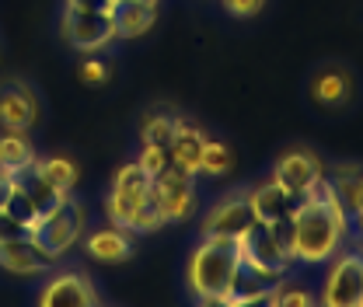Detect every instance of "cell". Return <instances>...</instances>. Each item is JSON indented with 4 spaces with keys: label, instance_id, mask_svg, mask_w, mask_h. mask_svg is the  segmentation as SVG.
I'll list each match as a JSON object with an SVG mask.
<instances>
[{
    "label": "cell",
    "instance_id": "cell-1",
    "mask_svg": "<svg viewBox=\"0 0 363 307\" xmlns=\"http://www.w3.org/2000/svg\"><path fill=\"white\" fill-rule=\"evenodd\" d=\"M241 272V245L230 238H199L185 262V290L199 304H227Z\"/></svg>",
    "mask_w": 363,
    "mask_h": 307
},
{
    "label": "cell",
    "instance_id": "cell-2",
    "mask_svg": "<svg viewBox=\"0 0 363 307\" xmlns=\"http://www.w3.org/2000/svg\"><path fill=\"white\" fill-rule=\"evenodd\" d=\"M350 238V213L342 203H318L308 199L294 213V262L321 265L335 252H342Z\"/></svg>",
    "mask_w": 363,
    "mask_h": 307
},
{
    "label": "cell",
    "instance_id": "cell-3",
    "mask_svg": "<svg viewBox=\"0 0 363 307\" xmlns=\"http://www.w3.org/2000/svg\"><path fill=\"white\" fill-rule=\"evenodd\" d=\"M241 262L269 279H286L294 269V217L290 220H252V227L238 238Z\"/></svg>",
    "mask_w": 363,
    "mask_h": 307
},
{
    "label": "cell",
    "instance_id": "cell-4",
    "mask_svg": "<svg viewBox=\"0 0 363 307\" xmlns=\"http://www.w3.org/2000/svg\"><path fill=\"white\" fill-rule=\"evenodd\" d=\"M84 230H88V206L74 192H67L49 213H43L28 227V238L49 262H60L70 248L84 241Z\"/></svg>",
    "mask_w": 363,
    "mask_h": 307
},
{
    "label": "cell",
    "instance_id": "cell-5",
    "mask_svg": "<svg viewBox=\"0 0 363 307\" xmlns=\"http://www.w3.org/2000/svg\"><path fill=\"white\" fill-rule=\"evenodd\" d=\"M60 32L70 49L77 52H101L116 39V25L108 18V11L98 7H77V4H63V18H60Z\"/></svg>",
    "mask_w": 363,
    "mask_h": 307
},
{
    "label": "cell",
    "instance_id": "cell-6",
    "mask_svg": "<svg viewBox=\"0 0 363 307\" xmlns=\"http://www.w3.org/2000/svg\"><path fill=\"white\" fill-rule=\"evenodd\" d=\"M67 192H56L49 182H45L43 168H39V157L32 164H25L21 172H14V192H11V203H7V213L18 217L25 227H32L35 220L49 213Z\"/></svg>",
    "mask_w": 363,
    "mask_h": 307
},
{
    "label": "cell",
    "instance_id": "cell-7",
    "mask_svg": "<svg viewBox=\"0 0 363 307\" xmlns=\"http://www.w3.org/2000/svg\"><path fill=\"white\" fill-rule=\"evenodd\" d=\"M328 276L321 283L318 304L325 307H363V255L357 248L335 252L328 259Z\"/></svg>",
    "mask_w": 363,
    "mask_h": 307
},
{
    "label": "cell",
    "instance_id": "cell-8",
    "mask_svg": "<svg viewBox=\"0 0 363 307\" xmlns=\"http://www.w3.org/2000/svg\"><path fill=\"white\" fill-rule=\"evenodd\" d=\"M255 220L252 210V199H248V189H238V192H227L220 196L199 220V238H230L238 241Z\"/></svg>",
    "mask_w": 363,
    "mask_h": 307
},
{
    "label": "cell",
    "instance_id": "cell-9",
    "mask_svg": "<svg viewBox=\"0 0 363 307\" xmlns=\"http://www.w3.org/2000/svg\"><path fill=\"white\" fill-rule=\"evenodd\" d=\"M147 192H150V175H147L136 161L123 164V168L116 172V178H112V192H108V199H105V220L130 230V220H133L136 206L143 203Z\"/></svg>",
    "mask_w": 363,
    "mask_h": 307
},
{
    "label": "cell",
    "instance_id": "cell-10",
    "mask_svg": "<svg viewBox=\"0 0 363 307\" xmlns=\"http://www.w3.org/2000/svg\"><path fill=\"white\" fill-rule=\"evenodd\" d=\"M35 304L39 307H98L101 304V294L98 286L91 283L84 272L70 269V272H52L39 286L35 294Z\"/></svg>",
    "mask_w": 363,
    "mask_h": 307
},
{
    "label": "cell",
    "instance_id": "cell-11",
    "mask_svg": "<svg viewBox=\"0 0 363 307\" xmlns=\"http://www.w3.org/2000/svg\"><path fill=\"white\" fill-rule=\"evenodd\" d=\"M150 189H154L168 223H182V220L192 217V210H196V175L168 164L161 175L150 178Z\"/></svg>",
    "mask_w": 363,
    "mask_h": 307
},
{
    "label": "cell",
    "instance_id": "cell-12",
    "mask_svg": "<svg viewBox=\"0 0 363 307\" xmlns=\"http://www.w3.org/2000/svg\"><path fill=\"white\" fill-rule=\"evenodd\" d=\"M321 175H325V168H321L318 154L315 150H304V147H290V150L279 154L276 164H272V182L283 185V189L294 192V196H308L311 185H315Z\"/></svg>",
    "mask_w": 363,
    "mask_h": 307
},
{
    "label": "cell",
    "instance_id": "cell-13",
    "mask_svg": "<svg viewBox=\"0 0 363 307\" xmlns=\"http://www.w3.org/2000/svg\"><path fill=\"white\" fill-rule=\"evenodd\" d=\"M39 123V94L25 81H0V130L28 133Z\"/></svg>",
    "mask_w": 363,
    "mask_h": 307
},
{
    "label": "cell",
    "instance_id": "cell-14",
    "mask_svg": "<svg viewBox=\"0 0 363 307\" xmlns=\"http://www.w3.org/2000/svg\"><path fill=\"white\" fill-rule=\"evenodd\" d=\"M108 18L116 25V39H140L157 25V4L154 0H116L108 7Z\"/></svg>",
    "mask_w": 363,
    "mask_h": 307
},
{
    "label": "cell",
    "instance_id": "cell-15",
    "mask_svg": "<svg viewBox=\"0 0 363 307\" xmlns=\"http://www.w3.org/2000/svg\"><path fill=\"white\" fill-rule=\"evenodd\" d=\"M84 252H88L94 262H105V265H116V262H126L133 259V238L126 227H116V223H105L98 230H91L84 238Z\"/></svg>",
    "mask_w": 363,
    "mask_h": 307
},
{
    "label": "cell",
    "instance_id": "cell-16",
    "mask_svg": "<svg viewBox=\"0 0 363 307\" xmlns=\"http://www.w3.org/2000/svg\"><path fill=\"white\" fill-rule=\"evenodd\" d=\"M49 265L52 262L35 248V241L28 234L0 241V269L11 276H43V272H49Z\"/></svg>",
    "mask_w": 363,
    "mask_h": 307
},
{
    "label": "cell",
    "instance_id": "cell-17",
    "mask_svg": "<svg viewBox=\"0 0 363 307\" xmlns=\"http://www.w3.org/2000/svg\"><path fill=\"white\" fill-rule=\"evenodd\" d=\"M248 199H252V210H255V220H290L297 210H301V203H304V196H294V192H286L283 185H276V182H266V185H259V189H248Z\"/></svg>",
    "mask_w": 363,
    "mask_h": 307
},
{
    "label": "cell",
    "instance_id": "cell-18",
    "mask_svg": "<svg viewBox=\"0 0 363 307\" xmlns=\"http://www.w3.org/2000/svg\"><path fill=\"white\" fill-rule=\"evenodd\" d=\"M311 98L321 108H346L353 101V77L342 67H321L311 77Z\"/></svg>",
    "mask_w": 363,
    "mask_h": 307
},
{
    "label": "cell",
    "instance_id": "cell-19",
    "mask_svg": "<svg viewBox=\"0 0 363 307\" xmlns=\"http://www.w3.org/2000/svg\"><path fill=\"white\" fill-rule=\"evenodd\" d=\"M279 283H283V279H269V276H262V272H255V269H248V265L241 262V272H238V279H234V286H230L227 304L230 307L276 304V290H279Z\"/></svg>",
    "mask_w": 363,
    "mask_h": 307
},
{
    "label": "cell",
    "instance_id": "cell-20",
    "mask_svg": "<svg viewBox=\"0 0 363 307\" xmlns=\"http://www.w3.org/2000/svg\"><path fill=\"white\" fill-rule=\"evenodd\" d=\"M206 140H210V136L199 130L196 123L182 119L179 133H175V140H172V147H168V150H172V164L199 178V161H203V147H206Z\"/></svg>",
    "mask_w": 363,
    "mask_h": 307
},
{
    "label": "cell",
    "instance_id": "cell-21",
    "mask_svg": "<svg viewBox=\"0 0 363 307\" xmlns=\"http://www.w3.org/2000/svg\"><path fill=\"white\" fill-rule=\"evenodd\" d=\"M179 116L168 112L164 105L150 108L143 119H140V143H150V147H172L175 133H179Z\"/></svg>",
    "mask_w": 363,
    "mask_h": 307
},
{
    "label": "cell",
    "instance_id": "cell-22",
    "mask_svg": "<svg viewBox=\"0 0 363 307\" xmlns=\"http://www.w3.org/2000/svg\"><path fill=\"white\" fill-rule=\"evenodd\" d=\"M35 161V147L25 133H11V130H0V168L4 172H21L25 164Z\"/></svg>",
    "mask_w": 363,
    "mask_h": 307
},
{
    "label": "cell",
    "instance_id": "cell-23",
    "mask_svg": "<svg viewBox=\"0 0 363 307\" xmlns=\"http://www.w3.org/2000/svg\"><path fill=\"white\" fill-rule=\"evenodd\" d=\"M39 168H43L45 182L56 189V192H74L77 189V178H81V172H77V164L70 161V157H45V161H39Z\"/></svg>",
    "mask_w": 363,
    "mask_h": 307
},
{
    "label": "cell",
    "instance_id": "cell-24",
    "mask_svg": "<svg viewBox=\"0 0 363 307\" xmlns=\"http://www.w3.org/2000/svg\"><path fill=\"white\" fill-rule=\"evenodd\" d=\"M168 223L164 217V210H161V203H157V196H154V189L143 196V203L136 206L133 220H130V234H154V230H161Z\"/></svg>",
    "mask_w": 363,
    "mask_h": 307
},
{
    "label": "cell",
    "instance_id": "cell-25",
    "mask_svg": "<svg viewBox=\"0 0 363 307\" xmlns=\"http://www.w3.org/2000/svg\"><path fill=\"white\" fill-rule=\"evenodd\" d=\"M230 172V150L227 143L220 140H206L203 147V161H199V175H210V178H220Z\"/></svg>",
    "mask_w": 363,
    "mask_h": 307
},
{
    "label": "cell",
    "instance_id": "cell-26",
    "mask_svg": "<svg viewBox=\"0 0 363 307\" xmlns=\"http://www.w3.org/2000/svg\"><path fill=\"white\" fill-rule=\"evenodd\" d=\"M136 164L147 172V175H161L168 164H172V150L168 147H150V143H140V154H136Z\"/></svg>",
    "mask_w": 363,
    "mask_h": 307
},
{
    "label": "cell",
    "instance_id": "cell-27",
    "mask_svg": "<svg viewBox=\"0 0 363 307\" xmlns=\"http://www.w3.org/2000/svg\"><path fill=\"white\" fill-rule=\"evenodd\" d=\"M276 304L279 307H311L318 304V297L311 290H304V286H290L286 279L279 283V290H276Z\"/></svg>",
    "mask_w": 363,
    "mask_h": 307
},
{
    "label": "cell",
    "instance_id": "cell-28",
    "mask_svg": "<svg viewBox=\"0 0 363 307\" xmlns=\"http://www.w3.org/2000/svg\"><path fill=\"white\" fill-rule=\"evenodd\" d=\"M81 81L91 84V88H101V84L108 81V67H105L101 60H91L88 56V60L81 63Z\"/></svg>",
    "mask_w": 363,
    "mask_h": 307
},
{
    "label": "cell",
    "instance_id": "cell-29",
    "mask_svg": "<svg viewBox=\"0 0 363 307\" xmlns=\"http://www.w3.org/2000/svg\"><path fill=\"white\" fill-rule=\"evenodd\" d=\"M227 14H234V18H255L262 7H266V0H224Z\"/></svg>",
    "mask_w": 363,
    "mask_h": 307
},
{
    "label": "cell",
    "instance_id": "cell-30",
    "mask_svg": "<svg viewBox=\"0 0 363 307\" xmlns=\"http://www.w3.org/2000/svg\"><path fill=\"white\" fill-rule=\"evenodd\" d=\"M21 234H28V227L18 217H11L7 210H0V241H11V238H21Z\"/></svg>",
    "mask_w": 363,
    "mask_h": 307
},
{
    "label": "cell",
    "instance_id": "cell-31",
    "mask_svg": "<svg viewBox=\"0 0 363 307\" xmlns=\"http://www.w3.org/2000/svg\"><path fill=\"white\" fill-rule=\"evenodd\" d=\"M11 192H14V175L0 168V210H7V203H11Z\"/></svg>",
    "mask_w": 363,
    "mask_h": 307
},
{
    "label": "cell",
    "instance_id": "cell-32",
    "mask_svg": "<svg viewBox=\"0 0 363 307\" xmlns=\"http://www.w3.org/2000/svg\"><path fill=\"white\" fill-rule=\"evenodd\" d=\"M63 4H77V7H98V11H108L116 0H63Z\"/></svg>",
    "mask_w": 363,
    "mask_h": 307
},
{
    "label": "cell",
    "instance_id": "cell-33",
    "mask_svg": "<svg viewBox=\"0 0 363 307\" xmlns=\"http://www.w3.org/2000/svg\"><path fill=\"white\" fill-rule=\"evenodd\" d=\"M357 252H360V255H363V245H360V248H357Z\"/></svg>",
    "mask_w": 363,
    "mask_h": 307
},
{
    "label": "cell",
    "instance_id": "cell-34",
    "mask_svg": "<svg viewBox=\"0 0 363 307\" xmlns=\"http://www.w3.org/2000/svg\"><path fill=\"white\" fill-rule=\"evenodd\" d=\"M154 4H157V0H154Z\"/></svg>",
    "mask_w": 363,
    "mask_h": 307
}]
</instances>
